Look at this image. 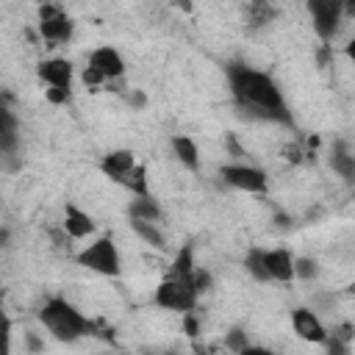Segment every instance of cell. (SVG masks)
<instances>
[{
    "label": "cell",
    "instance_id": "277c9868",
    "mask_svg": "<svg viewBox=\"0 0 355 355\" xmlns=\"http://www.w3.org/2000/svg\"><path fill=\"white\" fill-rule=\"evenodd\" d=\"M155 305L161 308H169V311H194L197 305V288L186 280H175V277H166L158 288H155Z\"/></svg>",
    "mask_w": 355,
    "mask_h": 355
},
{
    "label": "cell",
    "instance_id": "4dcf8cb0",
    "mask_svg": "<svg viewBox=\"0 0 355 355\" xmlns=\"http://www.w3.org/2000/svg\"><path fill=\"white\" fill-rule=\"evenodd\" d=\"M333 336L341 338V341H349V338H352V327H349V324H338V327L333 330Z\"/></svg>",
    "mask_w": 355,
    "mask_h": 355
},
{
    "label": "cell",
    "instance_id": "cb8c5ba5",
    "mask_svg": "<svg viewBox=\"0 0 355 355\" xmlns=\"http://www.w3.org/2000/svg\"><path fill=\"white\" fill-rule=\"evenodd\" d=\"M191 286L197 288V294H205V291L211 288V275L197 266V272H194V277H191Z\"/></svg>",
    "mask_w": 355,
    "mask_h": 355
},
{
    "label": "cell",
    "instance_id": "83f0119b",
    "mask_svg": "<svg viewBox=\"0 0 355 355\" xmlns=\"http://www.w3.org/2000/svg\"><path fill=\"white\" fill-rule=\"evenodd\" d=\"M183 330H186V336H191V338H194V336L200 333V324H197V316H194L191 311H189V313L183 316Z\"/></svg>",
    "mask_w": 355,
    "mask_h": 355
},
{
    "label": "cell",
    "instance_id": "f546056e",
    "mask_svg": "<svg viewBox=\"0 0 355 355\" xmlns=\"http://www.w3.org/2000/svg\"><path fill=\"white\" fill-rule=\"evenodd\" d=\"M128 100H130V105H133V108H144V105H147V97H144V92H139V89H136Z\"/></svg>",
    "mask_w": 355,
    "mask_h": 355
},
{
    "label": "cell",
    "instance_id": "836d02e7",
    "mask_svg": "<svg viewBox=\"0 0 355 355\" xmlns=\"http://www.w3.org/2000/svg\"><path fill=\"white\" fill-rule=\"evenodd\" d=\"M344 11H347L349 17H355V3H347V6H344Z\"/></svg>",
    "mask_w": 355,
    "mask_h": 355
},
{
    "label": "cell",
    "instance_id": "30bf717a",
    "mask_svg": "<svg viewBox=\"0 0 355 355\" xmlns=\"http://www.w3.org/2000/svg\"><path fill=\"white\" fill-rule=\"evenodd\" d=\"M89 67H94L105 80L125 75V61H122V55H119L114 47H97V50L89 55Z\"/></svg>",
    "mask_w": 355,
    "mask_h": 355
},
{
    "label": "cell",
    "instance_id": "d6986e66",
    "mask_svg": "<svg viewBox=\"0 0 355 355\" xmlns=\"http://www.w3.org/2000/svg\"><path fill=\"white\" fill-rule=\"evenodd\" d=\"M330 166L333 172H338L344 180H355V155L344 150V144H338L330 155Z\"/></svg>",
    "mask_w": 355,
    "mask_h": 355
},
{
    "label": "cell",
    "instance_id": "ffe728a7",
    "mask_svg": "<svg viewBox=\"0 0 355 355\" xmlns=\"http://www.w3.org/2000/svg\"><path fill=\"white\" fill-rule=\"evenodd\" d=\"M130 227L147 241V244H153V247H158V250H164L166 247V239H164V233L155 227V222H141V219H130Z\"/></svg>",
    "mask_w": 355,
    "mask_h": 355
},
{
    "label": "cell",
    "instance_id": "9c48e42d",
    "mask_svg": "<svg viewBox=\"0 0 355 355\" xmlns=\"http://www.w3.org/2000/svg\"><path fill=\"white\" fill-rule=\"evenodd\" d=\"M100 169H103L105 178H111L116 183H125V178L136 169V158H133L130 150H111L108 155H103Z\"/></svg>",
    "mask_w": 355,
    "mask_h": 355
},
{
    "label": "cell",
    "instance_id": "603a6c76",
    "mask_svg": "<svg viewBox=\"0 0 355 355\" xmlns=\"http://www.w3.org/2000/svg\"><path fill=\"white\" fill-rule=\"evenodd\" d=\"M316 261L313 258H294V275L300 280H313L316 277Z\"/></svg>",
    "mask_w": 355,
    "mask_h": 355
},
{
    "label": "cell",
    "instance_id": "4316f807",
    "mask_svg": "<svg viewBox=\"0 0 355 355\" xmlns=\"http://www.w3.org/2000/svg\"><path fill=\"white\" fill-rule=\"evenodd\" d=\"M44 94H47V100H50L53 105H61V103L69 100V89H47Z\"/></svg>",
    "mask_w": 355,
    "mask_h": 355
},
{
    "label": "cell",
    "instance_id": "ac0fdd59",
    "mask_svg": "<svg viewBox=\"0 0 355 355\" xmlns=\"http://www.w3.org/2000/svg\"><path fill=\"white\" fill-rule=\"evenodd\" d=\"M128 214H130V219H141V222H155V219L161 216V208H158V202H155L153 197H136V200L130 202Z\"/></svg>",
    "mask_w": 355,
    "mask_h": 355
},
{
    "label": "cell",
    "instance_id": "d4e9b609",
    "mask_svg": "<svg viewBox=\"0 0 355 355\" xmlns=\"http://www.w3.org/2000/svg\"><path fill=\"white\" fill-rule=\"evenodd\" d=\"M327 355H349V347H347V341H341V338H336V336H327Z\"/></svg>",
    "mask_w": 355,
    "mask_h": 355
},
{
    "label": "cell",
    "instance_id": "52a82bcc",
    "mask_svg": "<svg viewBox=\"0 0 355 355\" xmlns=\"http://www.w3.org/2000/svg\"><path fill=\"white\" fill-rule=\"evenodd\" d=\"M39 33L50 42H69L72 39V19L58 6L39 8Z\"/></svg>",
    "mask_w": 355,
    "mask_h": 355
},
{
    "label": "cell",
    "instance_id": "6da1fadb",
    "mask_svg": "<svg viewBox=\"0 0 355 355\" xmlns=\"http://www.w3.org/2000/svg\"><path fill=\"white\" fill-rule=\"evenodd\" d=\"M227 83H230V94L236 100V105L252 116V119H266V122H280V125H291V114L286 108V100L277 89V83L266 75L252 69L250 64L233 61L225 67Z\"/></svg>",
    "mask_w": 355,
    "mask_h": 355
},
{
    "label": "cell",
    "instance_id": "d6a6232c",
    "mask_svg": "<svg viewBox=\"0 0 355 355\" xmlns=\"http://www.w3.org/2000/svg\"><path fill=\"white\" fill-rule=\"evenodd\" d=\"M344 53H347V58H349V61H355V36H352V39H349V44L344 47Z\"/></svg>",
    "mask_w": 355,
    "mask_h": 355
},
{
    "label": "cell",
    "instance_id": "ba28073f",
    "mask_svg": "<svg viewBox=\"0 0 355 355\" xmlns=\"http://www.w3.org/2000/svg\"><path fill=\"white\" fill-rule=\"evenodd\" d=\"M291 324H294V333L302 338V341H311V344H324L327 341V330L324 324L319 322V316L311 311V308H297L291 313Z\"/></svg>",
    "mask_w": 355,
    "mask_h": 355
},
{
    "label": "cell",
    "instance_id": "f1b7e54d",
    "mask_svg": "<svg viewBox=\"0 0 355 355\" xmlns=\"http://www.w3.org/2000/svg\"><path fill=\"white\" fill-rule=\"evenodd\" d=\"M25 344H28V349H31V352H42V349H44V344L39 341V336H36V333H25Z\"/></svg>",
    "mask_w": 355,
    "mask_h": 355
},
{
    "label": "cell",
    "instance_id": "9a60e30c",
    "mask_svg": "<svg viewBox=\"0 0 355 355\" xmlns=\"http://www.w3.org/2000/svg\"><path fill=\"white\" fill-rule=\"evenodd\" d=\"M194 272H197V263H194V247H191V244H183L180 252H178L175 261H172V272H169V277L191 283Z\"/></svg>",
    "mask_w": 355,
    "mask_h": 355
},
{
    "label": "cell",
    "instance_id": "8fae6325",
    "mask_svg": "<svg viewBox=\"0 0 355 355\" xmlns=\"http://www.w3.org/2000/svg\"><path fill=\"white\" fill-rule=\"evenodd\" d=\"M39 78L50 89H69L72 83V64L67 58H47L39 64Z\"/></svg>",
    "mask_w": 355,
    "mask_h": 355
},
{
    "label": "cell",
    "instance_id": "5b68a950",
    "mask_svg": "<svg viewBox=\"0 0 355 355\" xmlns=\"http://www.w3.org/2000/svg\"><path fill=\"white\" fill-rule=\"evenodd\" d=\"M311 19H313V31L322 42H330L338 31V19L344 14V6L338 0H311L308 3Z\"/></svg>",
    "mask_w": 355,
    "mask_h": 355
},
{
    "label": "cell",
    "instance_id": "e0dca14e",
    "mask_svg": "<svg viewBox=\"0 0 355 355\" xmlns=\"http://www.w3.org/2000/svg\"><path fill=\"white\" fill-rule=\"evenodd\" d=\"M244 269H247L258 283L272 280V277H269V269H266V250H261V247H252V250L244 255Z\"/></svg>",
    "mask_w": 355,
    "mask_h": 355
},
{
    "label": "cell",
    "instance_id": "1f68e13d",
    "mask_svg": "<svg viewBox=\"0 0 355 355\" xmlns=\"http://www.w3.org/2000/svg\"><path fill=\"white\" fill-rule=\"evenodd\" d=\"M241 355H275V352H269V349H263V347H247Z\"/></svg>",
    "mask_w": 355,
    "mask_h": 355
},
{
    "label": "cell",
    "instance_id": "4fadbf2b",
    "mask_svg": "<svg viewBox=\"0 0 355 355\" xmlns=\"http://www.w3.org/2000/svg\"><path fill=\"white\" fill-rule=\"evenodd\" d=\"M64 227H67V233L72 236V239H86L89 233H94V219L86 214V211H80L75 202H67V208H64Z\"/></svg>",
    "mask_w": 355,
    "mask_h": 355
},
{
    "label": "cell",
    "instance_id": "8992f818",
    "mask_svg": "<svg viewBox=\"0 0 355 355\" xmlns=\"http://www.w3.org/2000/svg\"><path fill=\"white\" fill-rule=\"evenodd\" d=\"M222 180L233 189H241V191H252V194H261L266 191V175L258 169V166H247V164H225L219 169Z\"/></svg>",
    "mask_w": 355,
    "mask_h": 355
},
{
    "label": "cell",
    "instance_id": "2e32d148",
    "mask_svg": "<svg viewBox=\"0 0 355 355\" xmlns=\"http://www.w3.org/2000/svg\"><path fill=\"white\" fill-rule=\"evenodd\" d=\"M0 147L6 155H14L17 150V116L11 114V108H0Z\"/></svg>",
    "mask_w": 355,
    "mask_h": 355
},
{
    "label": "cell",
    "instance_id": "484cf974",
    "mask_svg": "<svg viewBox=\"0 0 355 355\" xmlns=\"http://www.w3.org/2000/svg\"><path fill=\"white\" fill-rule=\"evenodd\" d=\"M103 80H105V78H103L94 67H86V69H83V83H86V86H92V89H94V86H100Z\"/></svg>",
    "mask_w": 355,
    "mask_h": 355
},
{
    "label": "cell",
    "instance_id": "e575fe53",
    "mask_svg": "<svg viewBox=\"0 0 355 355\" xmlns=\"http://www.w3.org/2000/svg\"><path fill=\"white\" fill-rule=\"evenodd\" d=\"M194 355H208V352H194Z\"/></svg>",
    "mask_w": 355,
    "mask_h": 355
},
{
    "label": "cell",
    "instance_id": "5bb4252c",
    "mask_svg": "<svg viewBox=\"0 0 355 355\" xmlns=\"http://www.w3.org/2000/svg\"><path fill=\"white\" fill-rule=\"evenodd\" d=\"M172 153H175V158H178L186 169H191V172L200 169V150H197V144H194L189 136H175V139H172Z\"/></svg>",
    "mask_w": 355,
    "mask_h": 355
},
{
    "label": "cell",
    "instance_id": "44dd1931",
    "mask_svg": "<svg viewBox=\"0 0 355 355\" xmlns=\"http://www.w3.org/2000/svg\"><path fill=\"white\" fill-rule=\"evenodd\" d=\"M122 186H128V189L133 191V197H150V189H147V169H144L141 164H136V169L125 178Z\"/></svg>",
    "mask_w": 355,
    "mask_h": 355
},
{
    "label": "cell",
    "instance_id": "7c38bea8",
    "mask_svg": "<svg viewBox=\"0 0 355 355\" xmlns=\"http://www.w3.org/2000/svg\"><path fill=\"white\" fill-rule=\"evenodd\" d=\"M266 269H269V277L277 283H291L297 277L294 275V255L288 250H269L266 252Z\"/></svg>",
    "mask_w": 355,
    "mask_h": 355
},
{
    "label": "cell",
    "instance_id": "7a4b0ae2",
    "mask_svg": "<svg viewBox=\"0 0 355 355\" xmlns=\"http://www.w3.org/2000/svg\"><path fill=\"white\" fill-rule=\"evenodd\" d=\"M39 319L58 341H78L80 336L92 333V322L75 305H69L67 300H58V297L44 302V308L39 311Z\"/></svg>",
    "mask_w": 355,
    "mask_h": 355
},
{
    "label": "cell",
    "instance_id": "3957f363",
    "mask_svg": "<svg viewBox=\"0 0 355 355\" xmlns=\"http://www.w3.org/2000/svg\"><path fill=\"white\" fill-rule=\"evenodd\" d=\"M78 263L92 269V272H97V275H105V277H119V272H122L119 250H116L111 236H100L94 244H89L78 255Z\"/></svg>",
    "mask_w": 355,
    "mask_h": 355
},
{
    "label": "cell",
    "instance_id": "7402d4cb",
    "mask_svg": "<svg viewBox=\"0 0 355 355\" xmlns=\"http://www.w3.org/2000/svg\"><path fill=\"white\" fill-rule=\"evenodd\" d=\"M225 347L230 349V352H236V355H241L250 344H247V333L241 330V327H233L227 336H225Z\"/></svg>",
    "mask_w": 355,
    "mask_h": 355
}]
</instances>
